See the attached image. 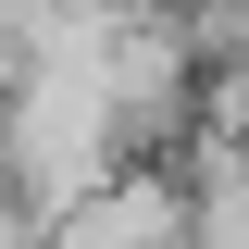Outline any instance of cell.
<instances>
[{"label": "cell", "mask_w": 249, "mask_h": 249, "mask_svg": "<svg viewBox=\"0 0 249 249\" xmlns=\"http://www.w3.org/2000/svg\"><path fill=\"white\" fill-rule=\"evenodd\" d=\"M0 249H37V199H25L13 175H0Z\"/></svg>", "instance_id": "obj_2"}, {"label": "cell", "mask_w": 249, "mask_h": 249, "mask_svg": "<svg viewBox=\"0 0 249 249\" xmlns=\"http://www.w3.org/2000/svg\"><path fill=\"white\" fill-rule=\"evenodd\" d=\"M150 162L187 187V249H249V150L175 137V150H150Z\"/></svg>", "instance_id": "obj_1"}]
</instances>
